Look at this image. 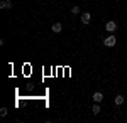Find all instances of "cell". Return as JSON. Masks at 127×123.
I'll list each match as a JSON object with an SVG mask.
<instances>
[{"instance_id": "obj_5", "label": "cell", "mask_w": 127, "mask_h": 123, "mask_svg": "<svg viewBox=\"0 0 127 123\" xmlns=\"http://www.w3.org/2000/svg\"><path fill=\"white\" fill-rule=\"evenodd\" d=\"M51 30H53L54 34H59V32L63 30V25H61L59 22H56V24H53V25H51Z\"/></svg>"}, {"instance_id": "obj_10", "label": "cell", "mask_w": 127, "mask_h": 123, "mask_svg": "<svg viewBox=\"0 0 127 123\" xmlns=\"http://www.w3.org/2000/svg\"><path fill=\"white\" fill-rule=\"evenodd\" d=\"M71 14H73V15L80 14V7H71Z\"/></svg>"}, {"instance_id": "obj_6", "label": "cell", "mask_w": 127, "mask_h": 123, "mask_svg": "<svg viewBox=\"0 0 127 123\" xmlns=\"http://www.w3.org/2000/svg\"><path fill=\"white\" fill-rule=\"evenodd\" d=\"M124 101H126V100H124V95H117V96H115V100H114V103L117 104V106H122Z\"/></svg>"}, {"instance_id": "obj_8", "label": "cell", "mask_w": 127, "mask_h": 123, "mask_svg": "<svg viewBox=\"0 0 127 123\" xmlns=\"http://www.w3.org/2000/svg\"><path fill=\"white\" fill-rule=\"evenodd\" d=\"M92 113H93V115H98V113H100V103H95L93 106H92Z\"/></svg>"}, {"instance_id": "obj_2", "label": "cell", "mask_w": 127, "mask_h": 123, "mask_svg": "<svg viewBox=\"0 0 127 123\" xmlns=\"http://www.w3.org/2000/svg\"><path fill=\"white\" fill-rule=\"evenodd\" d=\"M105 30H107V32H115V30H117V22L108 20L107 24H105Z\"/></svg>"}, {"instance_id": "obj_3", "label": "cell", "mask_w": 127, "mask_h": 123, "mask_svg": "<svg viewBox=\"0 0 127 123\" xmlns=\"http://www.w3.org/2000/svg\"><path fill=\"white\" fill-rule=\"evenodd\" d=\"M90 20H92V14H90V12L81 14V22H83V24H90Z\"/></svg>"}, {"instance_id": "obj_7", "label": "cell", "mask_w": 127, "mask_h": 123, "mask_svg": "<svg viewBox=\"0 0 127 123\" xmlns=\"http://www.w3.org/2000/svg\"><path fill=\"white\" fill-rule=\"evenodd\" d=\"M0 9H12V2L10 0H2L0 2Z\"/></svg>"}, {"instance_id": "obj_1", "label": "cell", "mask_w": 127, "mask_h": 123, "mask_svg": "<svg viewBox=\"0 0 127 123\" xmlns=\"http://www.w3.org/2000/svg\"><path fill=\"white\" fill-rule=\"evenodd\" d=\"M115 42H117V37H115L114 34H108L107 37L103 39V46H105V47H114Z\"/></svg>"}, {"instance_id": "obj_9", "label": "cell", "mask_w": 127, "mask_h": 123, "mask_svg": "<svg viewBox=\"0 0 127 123\" xmlns=\"http://www.w3.org/2000/svg\"><path fill=\"white\" fill-rule=\"evenodd\" d=\"M0 116H2V118H5V116H7V108H5V106L0 110Z\"/></svg>"}, {"instance_id": "obj_4", "label": "cell", "mask_w": 127, "mask_h": 123, "mask_svg": "<svg viewBox=\"0 0 127 123\" xmlns=\"http://www.w3.org/2000/svg\"><path fill=\"white\" fill-rule=\"evenodd\" d=\"M92 100H93L95 103H100V101H103V95H102L100 91H97V93H93V96H92Z\"/></svg>"}]
</instances>
